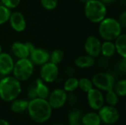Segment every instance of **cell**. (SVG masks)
Instances as JSON below:
<instances>
[{"label":"cell","mask_w":126,"mask_h":125,"mask_svg":"<svg viewBox=\"0 0 126 125\" xmlns=\"http://www.w3.org/2000/svg\"><path fill=\"white\" fill-rule=\"evenodd\" d=\"M21 0H1V4L5 6L10 10L16 8L21 3Z\"/></svg>","instance_id":"cell-30"},{"label":"cell","mask_w":126,"mask_h":125,"mask_svg":"<svg viewBox=\"0 0 126 125\" xmlns=\"http://www.w3.org/2000/svg\"><path fill=\"white\" fill-rule=\"evenodd\" d=\"M63 57H64L63 52L59 49H54L52 52L49 53V61L58 66L60 63H61V62L63 60Z\"/></svg>","instance_id":"cell-23"},{"label":"cell","mask_w":126,"mask_h":125,"mask_svg":"<svg viewBox=\"0 0 126 125\" xmlns=\"http://www.w3.org/2000/svg\"><path fill=\"white\" fill-rule=\"evenodd\" d=\"M14 60L13 56L7 52H1L0 53V74L4 76L10 75L12 74L13 66H14Z\"/></svg>","instance_id":"cell-14"},{"label":"cell","mask_w":126,"mask_h":125,"mask_svg":"<svg viewBox=\"0 0 126 125\" xmlns=\"http://www.w3.org/2000/svg\"><path fill=\"white\" fill-rule=\"evenodd\" d=\"M41 7L47 10H55L58 4V0H40Z\"/></svg>","instance_id":"cell-29"},{"label":"cell","mask_w":126,"mask_h":125,"mask_svg":"<svg viewBox=\"0 0 126 125\" xmlns=\"http://www.w3.org/2000/svg\"><path fill=\"white\" fill-rule=\"evenodd\" d=\"M8 22L11 28L17 32H24L27 27L26 18L24 14L21 12L17 10L11 12Z\"/></svg>","instance_id":"cell-12"},{"label":"cell","mask_w":126,"mask_h":125,"mask_svg":"<svg viewBox=\"0 0 126 125\" xmlns=\"http://www.w3.org/2000/svg\"><path fill=\"white\" fill-rule=\"evenodd\" d=\"M102 2H103L105 4H110L111 2L114 1V0H100Z\"/></svg>","instance_id":"cell-35"},{"label":"cell","mask_w":126,"mask_h":125,"mask_svg":"<svg viewBox=\"0 0 126 125\" xmlns=\"http://www.w3.org/2000/svg\"><path fill=\"white\" fill-rule=\"evenodd\" d=\"M81 123L83 125H100L101 119L98 113L90 112L81 117Z\"/></svg>","instance_id":"cell-20"},{"label":"cell","mask_w":126,"mask_h":125,"mask_svg":"<svg viewBox=\"0 0 126 125\" xmlns=\"http://www.w3.org/2000/svg\"><path fill=\"white\" fill-rule=\"evenodd\" d=\"M30 61L35 66H42L49 61V52L43 48H36L30 53L29 57Z\"/></svg>","instance_id":"cell-13"},{"label":"cell","mask_w":126,"mask_h":125,"mask_svg":"<svg viewBox=\"0 0 126 125\" xmlns=\"http://www.w3.org/2000/svg\"><path fill=\"white\" fill-rule=\"evenodd\" d=\"M28 97L30 99H35L37 97V95H36V92H35V85L31 87L30 88V90L28 91Z\"/></svg>","instance_id":"cell-33"},{"label":"cell","mask_w":126,"mask_h":125,"mask_svg":"<svg viewBox=\"0 0 126 125\" xmlns=\"http://www.w3.org/2000/svg\"><path fill=\"white\" fill-rule=\"evenodd\" d=\"M80 116H81L80 112L78 111H74L71 112V113L69 116V125H83L81 122H80L81 119Z\"/></svg>","instance_id":"cell-28"},{"label":"cell","mask_w":126,"mask_h":125,"mask_svg":"<svg viewBox=\"0 0 126 125\" xmlns=\"http://www.w3.org/2000/svg\"><path fill=\"white\" fill-rule=\"evenodd\" d=\"M87 101L92 109L94 111H98L104 105V95L101 91L96 88H93L87 92Z\"/></svg>","instance_id":"cell-10"},{"label":"cell","mask_w":126,"mask_h":125,"mask_svg":"<svg viewBox=\"0 0 126 125\" xmlns=\"http://www.w3.org/2000/svg\"><path fill=\"white\" fill-rule=\"evenodd\" d=\"M11 10L8 9L3 4H0V25L4 24L8 22Z\"/></svg>","instance_id":"cell-27"},{"label":"cell","mask_w":126,"mask_h":125,"mask_svg":"<svg viewBox=\"0 0 126 125\" xmlns=\"http://www.w3.org/2000/svg\"><path fill=\"white\" fill-rule=\"evenodd\" d=\"M34 66H35L29 58L17 59L14 63L12 71L13 76L21 83L27 81L32 76Z\"/></svg>","instance_id":"cell-5"},{"label":"cell","mask_w":126,"mask_h":125,"mask_svg":"<svg viewBox=\"0 0 126 125\" xmlns=\"http://www.w3.org/2000/svg\"><path fill=\"white\" fill-rule=\"evenodd\" d=\"M94 88L101 91H108L112 90L116 82L114 77L109 72H97L92 78Z\"/></svg>","instance_id":"cell-6"},{"label":"cell","mask_w":126,"mask_h":125,"mask_svg":"<svg viewBox=\"0 0 126 125\" xmlns=\"http://www.w3.org/2000/svg\"><path fill=\"white\" fill-rule=\"evenodd\" d=\"M104 98L105 101H106L109 105L111 106H116L119 101V96L114 92L113 89L106 91V97H104Z\"/></svg>","instance_id":"cell-26"},{"label":"cell","mask_w":126,"mask_h":125,"mask_svg":"<svg viewBox=\"0 0 126 125\" xmlns=\"http://www.w3.org/2000/svg\"><path fill=\"white\" fill-rule=\"evenodd\" d=\"M21 84L13 76H4L0 80V98L4 102H12L21 93Z\"/></svg>","instance_id":"cell-2"},{"label":"cell","mask_w":126,"mask_h":125,"mask_svg":"<svg viewBox=\"0 0 126 125\" xmlns=\"http://www.w3.org/2000/svg\"><path fill=\"white\" fill-rule=\"evenodd\" d=\"M98 114L101 122L107 125H114L120 119V113L115 106L103 105L98 110Z\"/></svg>","instance_id":"cell-8"},{"label":"cell","mask_w":126,"mask_h":125,"mask_svg":"<svg viewBox=\"0 0 126 125\" xmlns=\"http://www.w3.org/2000/svg\"><path fill=\"white\" fill-rule=\"evenodd\" d=\"M114 43L116 49V53L118 54L121 57H126V35L121 33L114 41Z\"/></svg>","instance_id":"cell-18"},{"label":"cell","mask_w":126,"mask_h":125,"mask_svg":"<svg viewBox=\"0 0 126 125\" xmlns=\"http://www.w3.org/2000/svg\"><path fill=\"white\" fill-rule=\"evenodd\" d=\"M122 60L119 62L117 68L119 69V71L123 74H126V58H123L121 57Z\"/></svg>","instance_id":"cell-31"},{"label":"cell","mask_w":126,"mask_h":125,"mask_svg":"<svg viewBox=\"0 0 126 125\" xmlns=\"http://www.w3.org/2000/svg\"><path fill=\"white\" fill-rule=\"evenodd\" d=\"M67 100L66 92L61 88H55L49 92L47 101L52 109H59L62 108Z\"/></svg>","instance_id":"cell-9"},{"label":"cell","mask_w":126,"mask_h":125,"mask_svg":"<svg viewBox=\"0 0 126 125\" xmlns=\"http://www.w3.org/2000/svg\"><path fill=\"white\" fill-rule=\"evenodd\" d=\"M116 49L114 41H103L101 42L100 46V55L106 58L112 57L115 55Z\"/></svg>","instance_id":"cell-17"},{"label":"cell","mask_w":126,"mask_h":125,"mask_svg":"<svg viewBox=\"0 0 126 125\" xmlns=\"http://www.w3.org/2000/svg\"><path fill=\"white\" fill-rule=\"evenodd\" d=\"M80 2H81V3H83V4H86L89 0H78Z\"/></svg>","instance_id":"cell-36"},{"label":"cell","mask_w":126,"mask_h":125,"mask_svg":"<svg viewBox=\"0 0 126 125\" xmlns=\"http://www.w3.org/2000/svg\"><path fill=\"white\" fill-rule=\"evenodd\" d=\"M118 21L120 24V25L122 26L123 28H125L126 26V12L123 11L119 16L118 18Z\"/></svg>","instance_id":"cell-32"},{"label":"cell","mask_w":126,"mask_h":125,"mask_svg":"<svg viewBox=\"0 0 126 125\" xmlns=\"http://www.w3.org/2000/svg\"><path fill=\"white\" fill-rule=\"evenodd\" d=\"M123 28L117 18L106 16L98 24V34L103 41H114L122 32Z\"/></svg>","instance_id":"cell-3"},{"label":"cell","mask_w":126,"mask_h":125,"mask_svg":"<svg viewBox=\"0 0 126 125\" xmlns=\"http://www.w3.org/2000/svg\"><path fill=\"white\" fill-rule=\"evenodd\" d=\"M1 52H2V46H1V44L0 43V53Z\"/></svg>","instance_id":"cell-37"},{"label":"cell","mask_w":126,"mask_h":125,"mask_svg":"<svg viewBox=\"0 0 126 125\" xmlns=\"http://www.w3.org/2000/svg\"><path fill=\"white\" fill-rule=\"evenodd\" d=\"M35 88V92H36L37 97L41 98V99H47L50 91H49L48 86L45 84V83L41 79L38 78L36 80Z\"/></svg>","instance_id":"cell-19"},{"label":"cell","mask_w":126,"mask_h":125,"mask_svg":"<svg viewBox=\"0 0 126 125\" xmlns=\"http://www.w3.org/2000/svg\"><path fill=\"white\" fill-rule=\"evenodd\" d=\"M114 92L119 97H125L126 95V80L125 79L116 81L113 88Z\"/></svg>","instance_id":"cell-24"},{"label":"cell","mask_w":126,"mask_h":125,"mask_svg":"<svg viewBox=\"0 0 126 125\" xmlns=\"http://www.w3.org/2000/svg\"><path fill=\"white\" fill-rule=\"evenodd\" d=\"M101 41L95 35H89L86 38L84 43V50L86 54L93 57H97L100 55Z\"/></svg>","instance_id":"cell-11"},{"label":"cell","mask_w":126,"mask_h":125,"mask_svg":"<svg viewBox=\"0 0 126 125\" xmlns=\"http://www.w3.org/2000/svg\"><path fill=\"white\" fill-rule=\"evenodd\" d=\"M78 88L83 92L87 93L94 88L92 79L88 77H82L78 80Z\"/></svg>","instance_id":"cell-25"},{"label":"cell","mask_w":126,"mask_h":125,"mask_svg":"<svg viewBox=\"0 0 126 125\" xmlns=\"http://www.w3.org/2000/svg\"><path fill=\"white\" fill-rule=\"evenodd\" d=\"M0 125H10L7 121L3 119H0Z\"/></svg>","instance_id":"cell-34"},{"label":"cell","mask_w":126,"mask_h":125,"mask_svg":"<svg viewBox=\"0 0 126 125\" xmlns=\"http://www.w3.org/2000/svg\"><path fill=\"white\" fill-rule=\"evenodd\" d=\"M11 52L17 59L28 58L30 55V50L27 48L26 43L16 41L11 46Z\"/></svg>","instance_id":"cell-15"},{"label":"cell","mask_w":126,"mask_h":125,"mask_svg":"<svg viewBox=\"0 0 126 125\" xmlns=\"http://www.w3.org/2000/svg\"><path fill=\"white\" fill-rule=\"evenodd\" d=\"M10 105V109L13 113H19L25 111L27 109L28 106V102L29 101L26 99H16L11 102Z\"/></svg>","instance_id":"cell-21"},{"label":"cell","mask_w":126,"mask_h":125,"mask_svg":"<svg viewBox=\"0 0 126 125\" xmlns=\"http://www.w3.org/2000/svg\"><path fill=\"white\" fill-rule=\"evenodd\" d=\"M96 63L95 57H93L87 54L79 55L75 59V66L79 69H89L94 66Z\"/></svg>","instance_id":"cell-16"},{"label":"cell","mask_w":126,"mask_h":125,"mask_svg":"<svg viewBox=\"0 0 126 125\" xmlns=\"http://www.w3.org/2000/svg\"><path fill=\"white\" fill-rule=\"evenodd\" d=\"M40 79L45 83H52L55 82L59 75L58 66L51 63L50 61L41 66Z\"/></svg>","instance_id":"cell-7"},{"label":"cell","mask_w":126,"mask_h":125,"mask_svg":"<svg viewBox=\"0 0 126 125\" xmlns=\"http://www.w3.org/2000/svg\"><path fill=\"white\" fill-rule=\"evenodd\" d=\"M27 111L30 119L38 124L47 122L52 116V108L47 99L36 97L28 102Z\"/></svg>","instance_id":"cell-1"},{"label":"cell","mask_w":126,"mask_h":125,"mask_svg":"<svg viewBox=\"0 0 126 125\" xmlns=\"http://www.w3.org/2000/svg\"><path fill=\"white\" fill-rule=\"evenodd\" d=\"M78 88V79L75 77H70L66 80L63 83V90L67 92H73Z\"/></svg>","instance_id":"cell-22"},{"label":"cell","mask_w":126,"mask_h":125,"mask_svg":"<svg viewBox=\"0 0 126 125\" xmlns=\"http://www.w3.org/2000/svg\"><path fill=\"white\" fill-rule=\"evenodd\" d=\"M107 7L100 0H89L84 4V14L92 23L99 24L107 16Z\"/></svg>","instance_id":"cell-4"}]
</instances>
